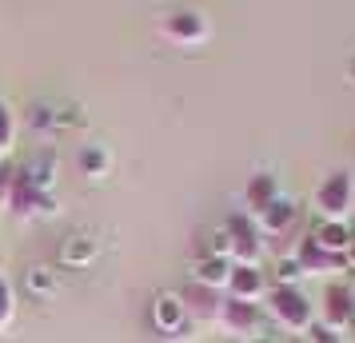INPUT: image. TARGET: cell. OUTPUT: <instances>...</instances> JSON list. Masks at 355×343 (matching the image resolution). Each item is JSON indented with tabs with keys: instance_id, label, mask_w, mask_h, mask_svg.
<instances>
[{
	"instance_id": "8992f818",
	"label": "cell",
	"mask_w": 355,
	"mask_h": 343,
	"mask_svg": "<svg viewBox=\"0 0 355 343\" xmlns=\"http://www.w3.org/2000/svg\"><path fill=\"white\" fill-rule=\"evenodd\" d=\"M256 324H259V304H243V299H232V295L224 299V311L216 319V327L232 340H252Z\"/></svg>"
},
{
	"instance_id": "3957f363",
	"label": "cell",
	"mask_w": 355,
	"mask_h": 343,
	"mask_svg": "<svg viewBox=\"0 0 355 343\" xmlns=\"http://www.w3.org/2000/svg\"><path fill=\"white\" fill-rule=\"evenodd\" d=\"M355 319V295L347 283H331L327 292H323V304H320V324L323 331H331V335H339V331H347Z\"/></svg>"
},
{
	"instance_id": "603a6c76",
	"label": "cell",
	"mask_w": 355,
	"mask_h": 343,
	"mask_svg": "<svg viewBox=\"0 0 355 343\" xmlns=\"http://www.w3.org/2000/svg\"><path fill=\"white\" fill-rule=\"evenodd\" d=\"M243 343H272L268 335H252V340H243Z\"/></svg>"
},
{
	"instance_id": "5bb4252c",
	"label": "cell",
	"mask_w": 355,
	"mask_h": 343,
	"mask_svg": "<svg viewBox=\"0 0 355 343\" xmlns=\"http://www.w3.org/2000/svg\"><path fill=\"white\" fill-rule=\"evenodd\" d=\"M275 200H279V184H275L272 172H259V176L248 180V208H252V216L268 212Z\"/></svg>"
},
{
	"instance_id": "7a4b0ae2",
	"label": "cell",
	"mask_w": 355,
	"mask_h": 343,
	"mask_svg": "<svg viewBox=\"0 0 355 343\" xmlns=\"http://www.w3.org/2000/svg\"><path fill=\"white\" fill-rule=\"evenodd\" d=\"M355 204V180L347 172H331L327 180L315 188V212L323 224H347Z\"/></svg>"
},
{
	"instance_id": "8fae6325",
	"label": "cell",
	"mask_w": 355,
	"mask_h": 343,
	"mask_svg": "<svg viewBox=\"0 0 355 343\" xmlns=\"http://www.w3.org/2000/svg\"><path fill=\"white\" fill-rule=\"evenodd\" d=\"M8 212L12 216H36V212H52V196L36 192L33 184L17 172V188H12V200H8Z\"/></svg>"
},
{
	"instance_id": "7402d4cb",
	"label": "cell",
	"mask_w": 355,
	"mask_h": 343,
	"mask_svg": "<svg viewBox=\"0 0 355 343\" xmlns=\"http://www.w3.org/2000/svg\"><path fill=\"white\" fill-rule=\"evenodd\" d=\"M304 343H336V335H331V331H323V327H311V331L304 335Z\"/></svg>"
},
{
	"instance_id": "9c48e42d",
	"label": "cell",
	"mask_w": 355,
	"mask_h": 343,
	"mask_svg": "<svg viewBox=\"0 0 355 343\" xmlns=\"http://www.w3.org/2000/svg\"><path fill=\"white\" fill-rule=\"evenodd\" d=\"M152 324L160 327L164 335H176L188 327V308H184V299L180 295H160L156 304H152Z\"/></svg>"
},
{
	"instance_id": "277c9868",
	"label": "cell",
	"mask_w": 355,
	"mask_h": 343,
	"mask_svg": "<svg viewBox=\"0 0 355 343\" xmlns=\"http://www.w3.org/2000/svg\"><path fill=\"white\" fill-rule=\"evenodd\" d=\"M224 228H227V240H232V263H256L259 267L263 240H259L256 220H248V216H232Z\"/></svg>"
},
{
	"instance_id": "5b68a950",
	"label": "cell",
	"mask_w": 355,
	"mask_h": 343,
	"mask_svg": "<svg viewBox=\"0 0 355 343\" xmlns=\"http://www.w3.org/2000/svg\"><path fill=\"white\" fill-rule=\"evenodd\" d=\"M160 33L172 40V44H200L208 36V20L200 17L196 8H176L160 20Z\"/></svg>"
},
{
	"instance_id": "52a82bcc",
	"label": "cell",
	"mask_w": 355,
	"mask_h": 343,
	"mask_svg": "<svg viewBox=\"0 0 355 343\" xmlns=\"http://www.w3.org/2000/svg\"><path fill=\"white\" fill-rule=\"evenodd\" d=\"M184 308H188V319H200V324H216L220 319V311H224V299L227 292H216V288H204V283H188L184 288Z\"/></svg>"
},
{
	"instance_id": "9a60e30c",
	"label": "cell",
	"mask_w": 355,
	"mask_h": 343,
	"mask_svg": "<svg viewBox=\"0 0 355 343\" xmlns=\"http://www.w3.org/2000/svg\"><path fill=\"white\" fill-rule=\"evenodd\" d=\"M295 260L304 263V272H320V267H339V263H347V260H339V256H327V252H323L311 236H307V240H300Z\"/></svg>"
},
{
	"instance_id": "ac0fdd59",
	"label": "cell",
	"mask_w": 355,
	"mask_h": 343,
	"mask_svg": "<svg viewBox=\"0 0 355 343\" xmlns=\"http://www.w3.org/2000/svg\"><path fill=\"white\" fill-rule=\"evenodd\" d=\"M12 315H17V295H12V283L0 276V331L12 324Z\"/></svg>"
},
{
	"instance_id": "d4e9b609",
	"label": "cell",
	"mask_w": 355,
	"mask_h": 343,
	"mask_svg": "<svg viewBox=\"0 0 355 343\" xmlns=\"http://www.w3.org/2000/svg\"><path fill=\"white\" fill-rule=\"evenodd\" d=\"M352 76H355V60H352Z\"/></svg>"
},
{
	"instance_id": "4fadbf2b",
	"label": "cell",
	"mask_w": 355,
	"mask_h": 343,
	"mask_svg": "<svg viewBox=\"0 0 355 343\" xmlns=\"http://www.w3.org/2000/svg\"><path fill=\"white\" fill-rule=\"evenodd\" d=\"M232 267H236V263H232V260H224V256H204V260L196 263L192 279H196V283H204V288L227 292V279H232Z\"/></svg>"
},
{
	"instance_id": "2e32d148",
	"label": "cell",
	"mask_w": 355,
	"mask_h": 343,
	"mask_svg": "<svg viewBox=\"0 0 355 343\" xmlns=\"http://www.w3.org/2000/svg\"><path fill=\"white\" fill-rule=\"evenodd\" d=\"M12 144H17V116H12V108L0 100V156L12 152Z\"/></svg>"
},
{
	"instance_id": "30bf717a",
	"label": "cell",
	"mask_w": 355,
	"mask_h": 343,
	"mask_svg": "<svg viewBox=\"0 0 355 343\" xmlns=\"http://www.w3.org/2000/svg\"><path fill=\"white\" fill-rule=\"evenodd\" d=\"M311 240L327 252V256H339V260H347V252H352V244H355V231L347 228V224H315L311 228Z\"/></svg>"
},
{
	"instance_id": "d6986e66",
	"label": "cell",
	"mask_w": 355,
	"mask_h": 343,
	"mask_svg": "<svg viewBox=\"0 0 355 343\" xmlns=\"http://www.w3.org/2000/svg\"><path fill=\"white\" fill-rule=\"evenodd\" d=\"M17 164L12 160H0V208H8V200H12V188H17Z\"/></svg>"
},
{
	"instance_id": "44dd1931",
	"label": "cell",
	"mask_w": 355,
	"mask_h": 343,
	"mask_svg": "<svg viewBox=\"0 0 355 343\" xmlns=\"http://www.w3.org/2000/svg\"><path fill=\"white\" fill-rule=\"evenodd\" d=\"M275 276H279V288H295V279L304 276V263L295 260V256L291 260H279L275 263Z\"/></svg>"
},
{
	"instance_id": "e0dca14e",
	"label": "cell",
	"mask_w": 355,
	"mask_h": 343,
	"mask_svg": "<svg viewBox=\"0 0 355 343\" xmlns=\"http://www.w3.org/2000/svg\"><path fill=\"white\" fill-rule=\"evenodd\" d=\"M80 168L88 172V176H104V172H108V152L96 148V144H88L80 152Z\"/></svg>"
},
{
	"instance_id": "6da1fadb",
	"label": "cell",
	"mask_w": 355,
	"mask_h": 343,
	"mask_svg": "<svg viewBox=\"0 0 355 343\" xmlns=\"http://www.w3.org/2000/svg\"><path fill=\"white\" fill-rule=\"evenodd\" d=\"M268 311H272L275 324L295 331V335H307L315 327V308H311V299L300 288H279L275 283L272 292H268Z\"/></svg>"
},
{
	"instance_id": "ffe728a7",
	"label": "cell",
	"mask_w": 355,
	"mask_h": 343,
	"mask_svg": "<svg viewBox=\"0 0 355 343\" xmlns=\"http://www.w3.org/2000/svg\"><path fill=\"white\" fill-rule=\"evenodd\" d=\"M92 256H96V244H92V240H84V236H76V240L64 247V263H88Z\"/></svg>"
},
{
	"instance_id": "ba28073f",
	"label": "cell",
	"mask_w": 355,
	"mask_h": 343,
	"mask_svg": "<svg viewBox=\"0 0 355 343\" xmlns=\"http://www.w3.org/2000/svg\"><path fill=\"white\" fill-rule=\"evenodd\" d=\"M227 295L243 299V304H259V299H268V279L256 263H236L232 279H227Z\"/></svg>"
},
{
	"instance_id": "cb8c5ba5",
	"label": "cell",
	"mask_w": 355,
	"mask_h": 343,
	"mask_svg": "<svg viewBox=\"0 0 355 343\" xmlns=\"http://www.w3.org/2000/svg\"><path fill=\"white\" fill-rule=\"evenodd\" d=\"M347 267L355 272V244H352V252H347Z\"/></svg>"
},
{
	"instance_id": "7c38bea8",
	"label": "cell",
	"mask_w": 355,
	"mask_h": 343,
	"mask_svg": "<svg viewBox=\"0 0 355 343\" xmlns=\"http://www.w3.org/2000/svg\"><path fill=\"white\" fill-rule=\"evenodd\" d=\"M291 220H295V200L279 196L268 212L256 216V228H259V236H284L291 228Z\"/></svg>"
}]
</instances>
